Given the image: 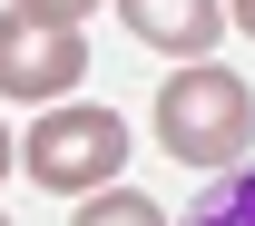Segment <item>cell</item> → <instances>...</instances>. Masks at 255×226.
<instances>
[{
	"label": "cell",
	"instance_id": "obj_6",
	"mask_svg": "<svg viewBox=\"0 0 255 226\" xmlns=\"http://www.w3.org/2000/svg\"><path fill=\"white\" fill-rule=\"evenodd\" d=\"M69 226H167V207L108 177V187H89V197H79V217H69Z\"/></svg>",
	"mask_w": 255,
	"mask_h": 226
},
{
	"label": "cell",
	"instance_id": "obj_3",
	"mask_svg": "<svg viewBox=\"0 0 255 226\" xmlns=\"http://www.w3.org/2000/svg\"><path fill=\"white\" fill-rule=\"evenodd\" d=\"M89 79V39L79 20H39V10H0V98H30V108H59L69 89Z\"/></svg>",
	"mask_w": 255,
	"mask_h": 226
},
{
	"label": "cell",
	"instance_id": "obj_10",
	"mask_svg": "<svg viewBox=\"0 0 255 226\" xmlns=\"http://www.w3.org/2000/svg\"><path fill=\"white\" fill-rule=\"evenodd\" d=\"M0 226H10V217H0Z\"/></svg>",
	"mask_w": 255,
	"mask_h": 226
},
{
	"label": "cell",
	"instance_id": "obj_9",
	"mask_svg": "<svg viewBox=\"0 0 255 226\" xmlns=\"http://www.w3.org/2000/svg\"><path fill=\"white\" fill-rule=\"evenodd\" d=\"M10 167H20V138H10V118H0V177H10Z\"/></svg>",
	"mask_w": 255,
	"mask_h": 226
},
{
	"label": "cell",
	"instance_id": "obj_7",
	"mask_svg": "<svg viewBox=\"0 0 255 226\" xmlns=\"http://www.w3.org/2000/svg\"><path fill=\"white\" fill-rule=\"evenodd\" d=\"M10 10H39V20H89L98 0H10Z\"/></svg>",
	"mask_w": 255,
	"mask_h": 226
},
{
	"label": "cell",
	"instance_id": "obj_8",
	"mask_svg": "<svg viewBox=\"0 0 255 226\" xmlns=\"http://www.w3.org/2000/svg\"><path fill=\"white\" fill-rule=\"evenodd\" d=\"M226 30H246V39H255V0H226Z\"/></svg>",
	"mask_w": 255,
	"mask_h": 226
},
{
	"label": "cell",
	"instance_id": "obj_5",
	"mask_svg": "<svg viewBox=\"0 0 255 226\" xmlns=\"http://www.w3.org/2000/svg\"><path fill=\"white\" fill-rule=\"evenodd\" d=\"M187 226H255V167H246V158L216 167V187L187 207Z\"/></svg>",
	"mask_w": 255,
	"mask_h": 226
},
{
	"label": "cell",
	"instance_id": "obj_1",
	"mask_svg": "<svg viewBox=\"0 0 255 226\" xmlns=\"http://www.w3.org/2000/svg\"><path fill=\"white\" fill-rule=\"evenodd\" d=\"M157 148L177 167H236L255 148V89L226 59H177V79H157Z\"/></svg>",
	"mask_w": 255,
	"mask_h": 226
},
{
	"label": "cell",
	"instance_id": "obj_4",
	"mask_svg": "<svg viewBox=\"0 0 255 226\" xmlns=\"http://www.w3.org/2000/svg\"><path fill=\"white\" fill-rule=\"evenodd\" d=\"M128 39H147V49H167V59H206L226 39V0H118Z\"/></svg>",
	"mask_w": 255,
	"mask_h": 226
},
{
	"label": "cell",
	"instance_id": "obj_2",
	"mask_svg": "<svg viewBox=\"0 0 255 226\" xmlns=\"http://www.w3.org/2000/svg\"><path fill=\"white\" fill-rule=\"evenodd\" d=\"M20 167H30V187H49V197H89V187H108L128 167V118L98 108V98H59V108L30 118Z\"/></svg>",
	"mask_w": 255,
	"mask_h": 226
}]
</instances>
